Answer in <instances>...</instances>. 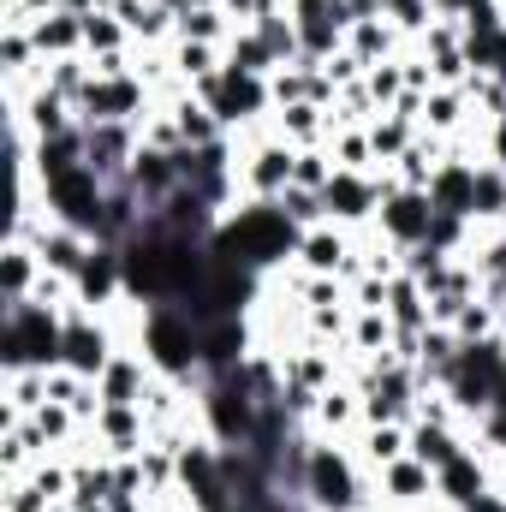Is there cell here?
<instances>
[{"label": "cell", "instance_id": "cell-20", "mask_svg": "<svg viewBox=\"0 0 506 512\" xmlns=\"http://www.w3.org/2000/svg\"><path fill=\"white\" fill-rule=\"evenodd\" d=\"M221 60H227V48H215V42H173V72H179L185 90H191L197 78L221 72Z\"/></svg>", "mask_w": 506, "mask_h": 512}, {"label": "cell", "instance_id": "cell-10", "mask_svg": "<svg viewBox=\"0 0 506 512\" xmlns=\"http://www.w3.org/2000/svg\"><path fill=\"white\" fill-rule=\"evenodd\" d=\"M304 274H346V262H352V233L346 227H334V221H322V227H310L304 239H298V256H292Z\"/></svg>", "mask_w": 506, "mask_h": 512}, {"label": "cell", "instance_id": "cell-25", "mask_svg": "<svg viewBox=\"0 0 506 512\" xmlns=\"http://www.w3.org/2000/svg\"><path fill=\"white\" fill-rule=\"evenodd\" d=\"M435 18H441V12H435V0H387V24H393L405 42H417Z\"/></svg>", "mask_w": 506, "mask_h": 512}, {"label": "cell", "instance_id": "cell-3", "mask_svg": "<svg viewBox=\"0 0 506 512\" xmlns=\"http://www.w3.org/2000/svg\"><path fill=\"white\" fill-rule=\"evenodd\" d=\"M298 501L310 512H364L370 501V477H364V459H352L340 441H310V459H304V477H298Z\"/></svg>", "mask_w": 506, "mask_h": 512}, {"label": "cell", "instance_id": "cell-22", "mask_svg": "<svg viewBox=\"0 0 506 512\" xmlns=\"http://www.w3.org/2000/svg\"><path fill=\"white\" fill-rule=\"evenodd\" d=\"M334 161L340 167H352V173H376V143H370V126H346L334 131Z\"/></svg>", "mask_w": 506, "mask_h": 512}, {"label": "cell", "instance_id": "cell-5", "mask_svg": "<svg viewBox=\"0 0 506 512\" xmlns=\"http://www.w3.org/2000/svg\"><path fill=\"white\" fill-rule=\"evenodd\" d=\"M429 215H435L429 191L393 185V173H387V197H381V215H376L381 239H387L393 251H411V245H423V239H429Z\"/></svg>", "mask_w": 506, "mask_h": 512}, {"label": "cell", "instance_id": "cell-17", "mask_svg": "<svg viewBox=\"0 0 506 512\" xmlns=\"http://www.w3.org/2000/svg\"><path fill=\"white\" fill-rule=\"evenodd\" d=\"M167 108H173V120H179L185 149H209V143H221V137H227V126H221V120H215V114H209V108H203L191 90H185L179 102H167Z\"/></svg>", "mask_w": 506, "mask_h": 512}, {"label": "cell", "instance_id": "cell-13", "mask_svg": "<svg viewBox=\"0 0 506 512\" xmlns=\"http://www.w3.org/2000/svg\"><path fill=\"white\" fill-rule=\"evenodd\" d=\"M30 42L42 60H72V54H84V18L78 12H42L30 24Z\"/></svg>", "mask_w": 506, "mask_h": 512}, {"label": "cell", "instance_id": "cell-21", "mask_svg": "<svg viewBox=\"0 0 506 512\" xmlns=\"http://www.w3.org/2000/svg\"><path fill=\"white\" fill-rule=\"evenodd\" d=\"M227 66H233V72H256V78H274V72H280L274 54H268V42H262L256 30H233V42H227Z\"/></svg>", "mask_w": 506, "mask_h": 512}, {"label": "cell", "instance_id": "cell-29", "mask_svg": "<svg viewBox=\"0 0 506 512\" xmlns=\"http://www.w3.org/2000/svg\"><path fill=\"white\" fill-rule=\"evenodd\" d=\"M501 334H506V304H501Z\"/></svg>", "mask_w": 506, "mask_h": 512}, {"label": "cell", "instance_id": "cell-2", "mask_svg": "<svg viewBox=\"0 0 506 512\" xmlns=\"http://www.w3.org/2000/svg\"><path fill=\"white\" fill-rule=\"evenodd\" d=\"M66 358V310L54 304H6L0 310V364L6 370H60Z\"/></svg>", "mask_w": 506, "mask_h": 512}, {"label": "cell", "instance_id": "cell-9", "mask_svg": "<svg viewBox=\"0 0 506 512\" xmlns=\"http://www.w3.org/2000/svg\"><path fill=\"white\" fill-rule=\"evenodd\" d=\"M102 405H143V393L155 387V364L143 358V352H131V346H120L114 352V364L102 370Z\"/></svg>", "mask_w": 506, "mask_h": 512}, {"label": "cell", "instance_id": "cell-26", "mask_svg": "<svg viewBox=\"0 0 506 512\" xmlns=\"http://www.w3.org/2000/svg\"><path fill=\"white\" fill-rule=\"evenodd\" d=\"M471 6H477V0H435V12H441V18H465Z\"/></svg>", "mask_w": 506, "mask_h": 512}, {"label": "cell", "instance_id": "cell-19", "mask_svg": "<svg viewBox=\"0 0 506 512\" xmlns=\"http://www.w3.org/2000/svg\"><path fill=\"white\" fill-rule=\"evenodd\" d=\"M131 48H137V42H131V30L120 24V18H114V12H108V6L84 18V54H90V60H108V54H131Z\"/></svg>", "mask_w": 506, "mask_h": 512}, {"label": "cell", "instance_id": "cell-11", "mask_svg": "<svg viewBox=\"0 0 506 512\" xmlns=\"http://www.w3.org/2000/svg\"><path fill=\"white\" fill-rule=\"evenodd\" d=\"M465 447H471V429H459V423H429V417L411 423V459H423L429 471H447Z\"/></svg>", "mask_w": 506, "mask_h": 512}, {"label": "cell", "instance_id": "cell-12", "mask_svg": "<svg viewBox=\"0 0 506 512\" xmlns=\"http://www.w3.org/2000/svg\"><path fill=\"white\" fill-rule=\"evenodd\" d=\"M42 256L36 245H24V239H6V256H0V298L6 304H30L36 298V286H42Z\"/></svg>", "mask_w": 506, "mask_h": 512}, {"label": "cell", "instance_id": "cell-8", "mask_svg": "<svg viewBox=\"0 0 506 512\" xmlns=\"http://www.w3.org/2000/svg\"><path fill=\"white\" fill-rule=\"evenodd\" d=\"M310 429L322 435V441H346V435H364V399H358V387L352 382H334L322 399H316V411H310Z\"/></svg>", "mask_w": 506, "mask_h": 512}, {"label": "cell", "instance_id": "cell-23", "mask_svg": "<svg viewBox=\"0 0 506 512\" xmlns=\"http://www.w3.org/2000/svg\"><path fill=\"white\" fill-rule=\"evenodd\" d=\"M274 203H280V215H286V221H292L298 233H310V227H322V221H328V209H322V191H304V185H286V191H280Z\"/></svg>", "mask_w": 506, "mask_h": 512}, {"label": "cell", "instance_id": "cell-28", "mask_svg": "<svg viewBox=\"0 0 506 512\" xmlns=\"http://www.w3.org/2000/svg\"><path fill=\"white\" fill-rule=\"evenodd\" d=\"M191 6H221V0H191ZM191 6H185V12H191Z\"/></svg>", "mask_w": 506, "mask_h": 512}, {"label": "cell", "instance_id": "cell-4", "mask_svg": "<svg viewBox=\"0 0 506 512\" xmlns=\"http://www.w3.org/2000/svg\"><path fill=\"white\" fill-rule=\"evenodd\" d=\"M381 197H387V173H352V167H334V179L322 185V209H328V221L346 227V233L376 227Z\"/></svg>", "mask_w": 506, "mask_h": 512}, {"label": "cell", "instance_id": "cell-24", "mask_svg": "<svg viewBox=\"0 0 506 512\" xmlns=\"http://www.w3.org/2000/svg\"><path fill=\"white\" fill-rule=\"evenodd\" d=\"M334 149L328 143H316V149H298V161H292V185H304V191H322L328 179H334Z\"/></svg>", "mask_w": 506, "mask_h": 512}, {"label": "cell", "instance_id": "cell-14", "mask_svg": "<svg viewBox=\"0 0 506 512\" xmlns=\"http://www.w3.org/2000/svg\"><path fill=\"white\" fill-rule=\"evenodd\" d=\"M358 441H364V453H358V459H364V471L376 477L381 465H393V459H405V453H411V423H370Z\"/></svg>", "mask_w": 506, "mask_h": 512}, {"label": "cell", "instance_id": "cell-16", "mask_svg": "<svg viewBox=\"0 0 506 512\" xmlns=\"http://www.w3.org/2000/svg\"><path fill=\"white\" fill-rule=\"evenodd\" d=\"M173 42H215V48H227L233 42V18L221 6H191V12L173 18Z\"/></svg>", "mask_w": 506, "mask_h": 512}, {"label": "cell", "instance_id": "cell-18", "mask_svg": "<svg viewBox=\"0 0 506 512\" xmlns=\"http://www.w3.org/2000/svg\"><path fill=\"white\" fill-rule=\"evenodd\" d=\"M405 36L387 24V18H364V24H352L346 30V48L364 60V66H381V60H393V48H399Z\"/></svg>", "mask_w": 506, "mask_h": 512}, {"label": "cell", "instance_id": "cell-15", "mask_svg": "<svg viewBox=\"0 0 506 512\" xmlns=\"http://www.w3.org/2000/svg\"><path fill=\"white\" fill-rule=\"evenodd\" d=\"M471 221H477V227H506V167H495V161H477Z\"/></svg>", "mask_w": 506, "mask_h": 512}, {"label": "cell", "instance_id": "cell-7", "mask_svg": "<svg viewBox=\"0 0 506 512\" xmlns=\"http://www.w3.org/2000/svg\"><path fill=\"white\" fill-rule=\"evenodd\" d=\"M376 489H381V507H441V495H435V471L423 465V459H393V465H381L376 471Z\"/></svg>", "mask_w": 506, "mask_h": 512}, {"label": "cell", "instance_id": "cell-27", "mask_svg": "<svg viewBox=\"0 0 506 512\" xmlns=\"http://www.w3.org/2000/svg\"><path fill=\"white\" fill-rule=\"evenodd\" d=\"M155 6H167V12H173V18H179V12H185V6H191V0H155Z\"/></svg>", "mask_w": 506, "mask_h": 512}, {"label": "cell", "instance_id": "cell-1", "mask_svg": "<svg viewBox=\"0 0 506 512\" xmlns=\"http://www.w3.org/2000/svg\"><path fill=\"white\" fill-rule=\"evenodd\" d=\"M137 352L155 364V376L179 387H203V322L185 304H143L137 310Z\"/></svg>", "mask_w": 506, "mask_h": 512}, {"label": "cell", "instance_id": "cell-6", "mask_svg": "<svg viewBox=\"0 0 506 512\" xmlns=\"http://www.w3.org/2000/svg\"><path fill=\"white\" fill-rule=\"evenodd\" d=\"M501 483V459H489V453H477V447H465L447 471H435V495H441V507H471L477 495H489Z\"/></svg>", "mask_w": 506, "mask_h": 512}]
</instances>
